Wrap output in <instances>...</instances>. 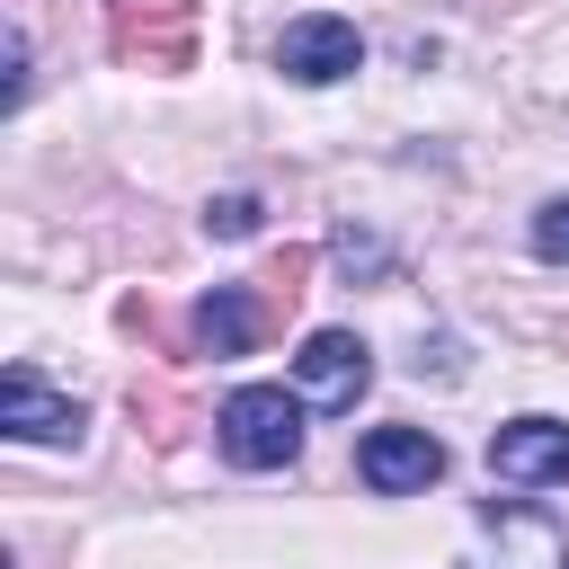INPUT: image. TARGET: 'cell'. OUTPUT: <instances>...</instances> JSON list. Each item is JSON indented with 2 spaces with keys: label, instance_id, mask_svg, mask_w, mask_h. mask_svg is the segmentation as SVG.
<instances>
[{
  "label": "cell",
  "instance_id": "7",
  "mask_svg": "<svg viewBox=\"0 0 569 569\" xmlns=\"http://www.w3.org/2000/svg\"><path fill=\"white\" fill-rule=\"evenodd\" d=\"M462 569H569V533L542 507H489V542Z\"/></svg>",
  "mask_w": 569,
  "mask_h": 569
},
{
  "label": "cell",
  "instance_id": "12",
  "mask_svg": "<svg viewBox=\"0 0 569 569\" xmlns=\"http://www.w3.org/2000/svg\"><path fill=\"white\" fill-rule=\"evenodd\" d=\"M533 258H551V267H569V196H551V204L533 213Z\"/></svg>",
  "mask_w": 569,
  "mask_h": 569
},
{
  "label": "cell",
  "instance_id": "3",
  "mask_svg": "<svg viewBox=\"0 0 569 569\" xmlns=\"http://www.w3.org/2000/svg\"><path fill=\"white\" fill-rule=\"evenodd\" d=\"M293 382H302L311 409H356L365 382H373V347L356 329H311L302 356H293Z\"/></svg>",
  "mask_w": 569,
  "mask_h": 569
},
{
  "label": "cell",
  "instance_id": "5",
  "mask_svg": "<svg viewBox=\"0 0 569 569\" xmlns=\"http://www.w3.org/2000/svg\"><path fill=\"white\" fill-rule=\"evenodd\" d=\"M356 471H365V489H382V498H409V489L445 480V445H436L427 427H373V436L356 445Z\"/></svg>",
  "mask_w": 569,
  "mask_h": 569
},
{
  "label": "cell",
  "instance_id": "2",
  "mask_svg": "<svg viewBox=\"0 0 569 569\" xmlns=\"http://www.w3.org/2000/svg\"><path fill=\"white\" fill-rule=\"evenodd\" d=\"M107 44H116V62L187 71L196 62V0H116L107 9Z\"/></svg>",
  "mask_w": 569,
  "mask_h": 569
},
{
  "label": "cell",
  "instance_id": "10",
  "mask_svg": "<svg viewBox=\"0 0 569 569\" xmlns=\"http://www.w3.org/2000/svg\"><path fill=\"white\" fill-rule=\"evenodd\" d=\"M302 276H311V249H284V258H276V267L258 276V302H267V311L284 320V311L302 302Z\"/></svg>",
  "mask_w": 569,
  "mask_h": 569
},
{
  "label": "cell",
  "instance_id": "8",
  "mask_svg": "<svg viewBox=\"0 0 569 569\" xmlns=\"http://www.w3.org/2000/svg\"><path fill=\"white\" fill-rule=\"evenodd\" d=\"M276 62H284L293 80H311V89H320V80H347V71L365 62V36H356L347 18H329V9H320V18H293V27L276 36Z\"/></svg>",
  "mask_w": 569,
  "mask_h": 569
},
{
  "label": "cell",
  "instance_id": "4",
  "mask_svg": "<svg viewBox=\"0 0 569 569\" xmlns=\"http://www.w3.org/2000/svg\"><path fill=\"white\" fill-rule=\"evenodd\" d=\"M0 427L27 436V445H80L89 409H80L71 391H44L36 365H9V382H0Z\"/></svg>",
  "mask_w": 569,
  "mask_h": 569
},
{
  "label": "cell",
  "instance_id": "11",
  "mask_svg": "<svg viewBox=\"0 0 569 569\" xmlns=\"http://www.w3.org/2000/svg\"><path fill=\"white\" fill-rule=\"evenodd\" d=\"M204 231H213V240H249V231H258V196H213V204H204Z\"/></svg>",
  "mask_w": 569,
  "mask_h": 569
},
{
  "label": "cell",
  "instance_id": "6",
  "mask_svg": "<svg viewBox=\"0 0 569 569\" xmlns=\"http://www.w3.org/2000/svg\"><path fill=\"white\" fill-rule=\"evenodd\" d=\"M489 471L507 489H542V480H569V418H507L489 436Z\"/></svg>",
  "mask_w": 569,
  "mask_h": 569
},
{
  "label": "cell",
  "instance_id": "1",
  "mask_svg": "<svg viewBox=\"0 0 569 569\" xmlns=\"http://www.w3.org/2000/svg\"><path fill=\"white\" fill-rule=\"evenodd\" d=\"M213 427H222V453H231L240 471H284V462L302 453V400L276 391V382H240Z\"/></svg>",
  "mask_w": 569,
  "mask_h": 569
},
{
  "label": "cell",
  "instance_id": "9",
  "mask_svg": "<svg viewBox=\"0 0 569 569\" xmlns=\"http://www.w3.org/2000/svg\"><path fill=\"white\" fill-rule=\"evenodd\" d=\"M267 329H276V311L258 302V284H213V293L196 302V347H204V356H249Z\"/></svg>",
  "mask_w": 569,
  "mask_h": 569
}]
</instances>
